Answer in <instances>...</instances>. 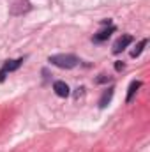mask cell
Returning a JSON list of instances; mask_svg holds the SVG:
<instances>
[{
	"label": "cell",
	"instance_id": "6da1fadb",
	"mask_svg": "<svg viewBox=\"0 0 150 152\" xmlns=\"http://www.w3.org/2000/svg\"><path fill=\"white\" fill-rule=\"evenodd\" d=\"M48 62L51 66L60 67V69H74L79 64V58L73 53H58V55H50Z\"/></svg>",
	"mask_w": 150,
	"mask_h": 152
},
{
	"label": "cell",
	"instance_id": "7a4b0ae2",
	"mask_svg": "<svg viewBox=\"0 0 150 152\" xmlns=\"http://www.w3.org/2000/svg\"><path fill=\"white\" fill-rule=\"evenodd\" d=\"M21 64H23V58H16V60H5L4 67L0 69V83H2V81H5V76H7V73H12V71L20 69V67H21Z\"/></svg>",
	"mask_w": 150,
	"mask_h": 152
},
{
	"label": "cell",
	"instance_id": "3957f363",
	"mask_svg": "<svg viewBox=\"0 0 150 152\" xmlns=\"http://www.w3.org/2000/svg\"><path fill=\"white\" fill-rule=\"evenodd\" d=\"M133 41H134V37H133V36H129V34L120 36V37L115 41V44H113V53H115V55H118V53H120V51H124V50H125Z\"/></svg>",
	"mask_w": 150,
	"mask_h": 152
},
{
	"label": "cell",
	"instance_id": "277c9868",
	"mask_svg": "<svg viewBox=\"0 0 150 152\" xmlns=\"http://www.w3.org/2000/svg\"><path fill=\"white\" fill-rule=\"evenodd\" d=\"M53 90H55V94H57L58 97H67V96L71 94L69 85H67L66 81H62V80H58V81L53 83Z\"/></svg>",
	"mask_w": 150,
	"mask_h": 152
},
{
	"label": "cell",
	"instance_id": "5b68a950",
	"mask_svg": "<svg viewBox=\"0 0 150 152\" xmlns=\"http://www.w3.org/2000/svg\"><path fill=\"white\" fill-rule=\"evenodd\" d=\"M113 32H115V27L110 25L108 28H104V30L97 32V34L92 37V41H94V42H104V41H108V39H110V36H111Z\"/></svg>",
	"mask_w": 150,
	"mask_h": 152
},
{
	"label": "cell",
	"instance_id": "8992f818",
	"mask_svg": "<svg viewBox=\"0 0 150 152\" xmlns=\"http://www.w3.org/2000/svg\"><path fill=\"white\" fill-rule=\"evenodd\" d=\"M113 94H115V88H113V87H110L108 90L103 92V96H101V99H99V108H101V110H104V108L111 103Z\"/></svg>",
	"mask_w": 150,
	"mask_h": 152
},
{
	"label": "cell",
	"instance_id": "52a82bcc",
	"mask_svg": "<svg viewBox=\"0 0 150 152\" xmlns=\"http://www.w3.org/2000/svg\"><path fill=\"white\" fill-rule=\"evenodd\" d=\"M141 87V81L140 80H133L131 83H129V88H127V96H125V103L129 104L131 101H133V97H134V94L138 92V88Z\"/></svg>",
	"mask_w": 150,
	"mask_h": 152
},
{
	"label": "cell",
	"instance_id": "ba28073f",
	"mask_svg": "<svg viewBox=\"0 0 150 152\" xmlns=\"http://www.w3.org/2000/svg\"><path fill=\"white\" fill-rule=\"evenodd\" d=\"M147 44H149V39H141V41L138 42V46H136V48L131 51V57H133V58L140 57V55L143 53V50H145V46H147Z\"/></svg>",
	"mask_w": 150,
	"mask_h": 152
},
{
	"label": "cell",
	"instance_id": "9c48e42d",
	"mask_svg": "<svg viewBox=\"0 0 150 152\" xmlns=\"http://www.w3.org/2000/svg\"><path fill=\"white\" fill-rule=\"evenodd\" d=\"M106 81H110V76L106 75H99V78H95V83H106Z\"/></svg>",
	"mask_w": 150,
	"mask_h": 152
},
{
	"label": "cell",
	"instance_id": "30bf717a",
	"mask_svg": "<svg viewBox=\"0 0 150 152\" xmlns=\"http://www.w3.org/2000/svg\"><path fill=\"white\" fill-rule=\"evenodd\" d=\"M124 67H125V66H124V62H115V69H117V71H122Z\"/></svg>",
	"mask_w": 150,
	"mask_h": 152
}]
</instances>
